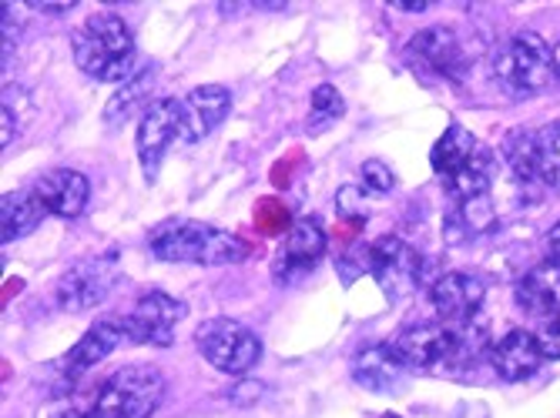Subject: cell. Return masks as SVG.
<instances>
[{"label": "cell", "instance_id": "obj_30", "mask_svg": "<svg viewBox=\"0 0 560 418\" xmlns=\"http://www.w3.org/2000/svg\"><path fill=\"white\" fill-rule=\"evenodd\" d=\"M336 207H339V215L342 218H366V194L360 191V188H352V184H346V188H339V194H336Z\"/></svg>", "mask_w": 560, "mask_h": 418}, {"label": "cell", "instance_id": "obj_9", "mask_svg": "<svg viewBox=\"0 0 560 418\" xmlns=\"http://www.w3.org/2000/svg\"><path fill=\"white\" fill-rule=\"evenodd\" d=\"M121 278V265H118V254L108 251V254H97V258H84L78 265H71L58 288H55V298L65 311L78 315V311H88V308H97L105 301L115 285Z\"/></svg>", "mask_w": 560, "mask_h": 418}, {"label": "cell", "instance_id": "obj_8", "mask_svg": "<svg viewBox=\"0 0 560 418\" xmlns=\"http://www.w3.org/2000/svg\"><path fill=\"white\" fill-rule=\"evenodd\" d=\"M195 345L212 369L225 375H245L259 365L262 358V342L259 335L245 329L235 319H209L201 322L195 332Z\"/></svg>", "mask_w": 560, "mask_h": 418}, {"label": "cell", "instance_id": "obj_36", "mask_svg": "<svg viewBox=\"0 0 560 418\" xmlns=\"http://www.w3.org/2000/svg\"><path fill=\"white\" fill-rule=\"evenodd\" d=\"M65 418H101L97 411H71V415H65Z\"/></svg>", "mask_w": 560, "mask_h": 418}, {"label": "cell", "instance_id": "obj_20", "mask_svg": "<svg viewBox=\"0 0 560 418\" xmlns=\"http://www.w3.org/2000/svg\"><path fill=\"white\" fill-rule=\"evenodd\" d=\"M517 304L537 319L560 315V261L547 258L517 282Z\"/></svg>", "mask_w": 560, "mask_h": 418}, {"label": "cell", "instance_id": "obj_32", "mask_svg": "<svg viewBox=\"0 0 560 418\" xmlns=\"http://www.w3.org/2000/svg\"><path fill=\"white\" fill-rule=\"evenodd\" d=\"M262 392H266L262 382H238V385L229 392V398H232V405L245 408V405H256V402L262 398Z\"/></svg>", "mask_w": 560, "mask_h": 418}, {"label": "cell", "instance_id": "obj_12", "mask_svg": "<svg viewBox=\"0 0 560 418\" xmlns=\"http://www.w3.org/2000/svg\"><path fill=\"white\" fill-rule=\"evenodd\" d=\"M185 319V304L165 291H148L135 304V311L125 319L128 342L151 345V348H168L175 342V329Z\"/></svg>", "mask_w": 560, "mask_h": 418}, {"label": "cell", "instance_id": "obj_18", "mask_svg": "<svg viewBox=\"0 0 560 418\" xmlns=\"http://www.w3.org/2000/svg\"><path fill=\"white\" fill-rule=\"evenodd\" d=\"M121 342H128V332H125V319H115V322H94L88 329V335L65 355L61 361V375L68 382L81 379L84 372H91L94 365L105 361Z\"/></svg>", "mask_w": 560, "mask_h": 418}, {"label": "cell", "instance_id": "obj_14", "mask_svg": "<svg viewBox=\"0 0 560 418\" xmlns=\"http://www.w3.org/2000/svg\"><path fill=\"white\" fill-rule=\"evenodd\" d=\"M487 285L470 272H446L430 285V304L443 325H464L480 315Z\"/></svg>", "mask_w": 560, "mask_h": 418}, {"label": "cell", "instance_id": "obj_34", "mask_svg": "<svg viewBox=\"0 0 560 418\" xmlns=\"http://www.w3.org/2000/svg\"><path fill=\"white\" fill-rule=\"evenodd\" d=\"M71 8H74L71 0H65V4H44V0H37V4H31V11H47V14H65Z\"/></svg>", "mask_w": 560, "mask_h": 418}, {"label": "cell", "instance_id": "obj_16", "mask_svg": "<svg viewBox=\"0 0 560 418\" xmlns=\"http://www.w3.org/2000/svg\"><path fill=\"white\" fill-rule=\"evenodd\" d=\"M406 365L393 351V345H366L352 355V379L373 395H399L406 385Z\"/></svg>", "mask_w": 560, "mask_h": 418}, {"label": "cell", "instance_id": "obj_2", "mask_svg": "<svg viewBox=\"0 0 560 418\" xmlns=\"http://www.w3.org/2000/svg\"><path fill=\"white\" fill-rule=\"evenodd\" d=\"M433 171L443 178V188L453 201L487 198L493 184V154L477 141L464 124H450L430 151Z\"/></svg>", "mask_w": 560, "mask_h": 418}, {"label": "cell", "instance_id": "obj_29", "mask_svg": "<svg viewBox=\"0 0 560 418\" xmlns=\"http://www.w3.org/2000/svg\"><path fill=\"white\" fill-rule=\"evenodd\" d=\"M0 14H4V21H0V37H4V64H8V55L18 47L21 31H24V14L18 4H0Z\"/></svg>", "mask_w": 560, "mask_h": 418}, {"label": "cell", "instance_id": "obj_24", "mask_svg": "<svg viewBox=\"0 0 560 418\" xmlns=\"http://www.w3.org/2000/svg\"><path fill=\"white\" fill-rule=\"evenodd\" d=\"M534 175L537 184L560 188V121L534 131Z\"/></svg>", "mask_w": 560, "mask_h": 418}, {"label": "cell", "instance_id": "obj_27", "mask_svg": "<svg viewBox=\"0 0 560 418\" xmlns=\"http://www.w3.org/2000/svg\"><path fill=\"white\" fill-rule=\"evenodd\" d=\"M346 115V100L332 84H319L313 91V111H310V131L319 134L323 128L336 124Z\"/></svg>", "mask_w": 560, "mask_h": 418}, {"label": "cell", "instance_id": "obj_17", "mask_svg": "<svg viewBox=\"0 0 560 418\" xmlns=\"http://www.w3.org/2000/svg\"><path fill=\"white\" fill-rule=\"evenodd\" d=\"M31 191L47 207V215H58V218H81L91 201V184L74 168H58V171L40 175Z\"/></svg>", "mask_w": 560, "mask_h": 418}, {"label": "cell", "instance_id": "obj_37", "mask_svg": "<svg viewBox=\"0 0 560 418\" xmlns=\"http://www.w3.org/2000/svg\"><path fill=\"white\" fill-rule=\"evenodd\" d=\"M553 71H557V74H560V44H557V47H553Z\"/></svg>", "mask_w": 560, "mask_h": 418}, {"label": "cell", "instance_id": "obj_15", "mask_svg": "<svg viewBox=\"0 0 560 418\" xmlns=\"http://www.w3.org/2000/svg\"><path fill=\"white\" fill-rule=\"evenodd\" d=\"M326 244H329L326 228H323L316 218H302V222H295V225L289 228V235H285V244H282V251H279V258H276V265H272L276 282L289 285V282H295V278H302V275H310V272L319 265V261H323Z\"/></svg>", "mask_w": 560, "mask_h": 418}, {"label": "cell", "instance_id": "obj_26", "mask_svg": "<svg viewBox=\"0 0 560 418\" xmlns=\"http://www.w3.org/2000/svg\"><path fill=\"white\" fill-rule=\"evenodd\" d=\"M500 147H503V158H506V165H511L514 178L537 181V175H534V131H527V128L506 131Z\"/></svg>", "mask_w": 560, "mask_h": 418}, {"label": "cell", "instance_id": "obj_38", "mask_svg": "<svg viewBox=\"0 0 560 418\" xmlns=\"http://www.w3.org/2000/svg\"><path fill=\"white\" fill-rule=\"evenodd\" d=\"M383 418H402V415H396V411H386Z\"/></svg>", "mask_w": 560, "mask_h": 418}, {"label": "cell", "instance_id": "obj_7", "mask_svg": "<svg viewBox=\"0 0 560 418\" xmlns=\"http://www.w3.org/2000/svg\"><path fill=\"white\" fill-rule=\"evenodd\" d=\"M393 351L410 372L423 375H460V345L453 325L420 322L393 338Z\"/></svg>", "mask_w": 560, "mask_h": 418}, {"label": "cell", "instance_id": "obj_3", "mask_svg": "<svg viewBox=\"0 0 560 418\" xmlns=\"http://www.w3.org/2000/svg\"><path fill=\"white\" fill-rule=\"evenodd\" d=\"M148 248L159 261L185 265H238L248 258V244L222 228L191 218H172L148 235Z\"/></svg>", "mask_w": 560, "mask_h": 418}, {"label": "cell", "instance_id": "obj_22", "mask_svg": "<svg viewBox=\"0 0 560 418\" xmlns=\"http://www.w3.org/2000/svg\"><path fill=\"white\" fill-rule=\"evenodd\" d=\"M493 228V204L490 198H474V201H456L446 212V241L464 244Z\"/></svg>", "mask_w": 560, "mask_h": 418}, {"label": "cell", "instance_id": "obj_10", "mask_svg": "<svg viewBox=\"0 0 560 418\" xmlns=\"http://www.w3.org/2000/svg\"><path fill=\"white\" fill-rule=\"evenodd\" d=\"M406 55H410V61L417 68H423L443 81H460V77H467V68H470L467 44L453 27H427V31L413 34Z\"/></svg>", "mask_w": 560, "mask_h": 418}, {"label": "cell", "instance_id": "obj_5", "mask_svg": "<svg viewBox=\"0 0 560 418\" xmlns=\"http://www.w3.org/2000/svg\"><path fill=\"white\" fill-rule=\"evenodd\" d=\"M370 275L383 288V295L399 304L410 301L423 285H433V261L423 258L413 244L396 235H386L370 244Z\"/></svg>", "mask_w": 560, "mask_h": 418}, {"label": "cell", "instance_id": "obj_21", "mask_svg": "<svg viewBox=\"0 0 560 418\" xmlns=\"http://www.w3.org/2000/svg\"><path fill=\"white\" fill-rule=\"evenodd\" d=\"M47 215V207L37 201L34 191H11L0 201V241L11 244L31 235Z\"/></svg>", "mask_w": 560, "mask_h": 418}, {"label": "cell", "instance_id": "obj_1", "mask_svg": "<svg viewBox=\"0 0 560 418\" xmlns=\"http://www.w3.org/2000/svg\"><path fill=\"white\" fill-rule=\"evenodd\" d=\"M74 64L105 84H128L141 64H138V47L131 37V27L118 14H94L71 34Z\"/></svg>", "mask_w": 560, "mask_h": 418}, {"label": "cell", "instance_id": "obj_23", "mask_svg": "<svg viewBox=\"0 0 560 418\" xmlns=\"http://www.w3.org/2000/svg\"><path fill=\"white\" fill-rule=\"evenodd\" d=\"M151 87H155V68H141L128 84L118 87V94L108 100V108H105V121L112 128H121L125 121H131L138 111H141V104L148 100Z\"/></svg>", "mask_w": 560, "mask_h": 418}, {"label": "cell", "instance_id": "obj_25", "mask_svg": "<svg viewBox=\"0 0 560 418\" xmlns=\"http://www.w3.org/2000/svg\"><path fill=\"white\" fill-rule=\"evenodd\" d=\"M31 111H34L31 94L24 87H18V84H8L4 87V104H0V121H4V131H0V147H11L14 144V138L27 124Z\"/></svg>", "mask_w": 560, "mask_h": 418}, {"label": "cell", "instance_id": "obj_13", "mask_svg": "<svg viewBox=\"0 0 560 418\" xmlns=\"http://www.w3.org/2000/svg\"><path fill=\"white\" fill-rule=\"evenodd\" d=\"M182 128H178V141L182 144H198L206 141L215 128H222V121L232 111V91L222 84H201L195 91H188L182 100Z\"/></svg>", "mask_w": 560, "mask_h": 418}, {"label": "cell", "instance_id": "obj_4", "mask_svg": "<svg viewBox=\"0 0 560 418\" xmlns=\"http://www.w3.org/2000/svg\"><path fill=\"white\" fill-rule=\"evenodd\" d=\"M165 375L151 365H128L101 382L91 411L101 418H151L165 398Z\"/></svg>", "mask_w": 560, "mask_h": 418}, {"label": "cell", "instance_id": "obj_19", "mask_svg": "<svg viewBox=\"0 0 560 418\" xmlns=\"http://www.w3.org/2000/svg\"><path fill=\"white\" fill-rule=\"evenodd\" d=\"M490 365H493V372L503 382H524V379H530L540 369V365H544V351H540L537 335L534 332H524V329L506 332L490 348Z\"/></svg>", "mask_w": 560, "mask_h": 418}, {"label": "cell", "instance_id": "obj_31", "mask_svg": "<svg viewBox=\"0 0 560 418\" xmlns=\"http://www.w3.org/2000/svg\"><path fill=\"white\" fill-rule=\"evenodd\" d=\"M537 342H540L544 358H560V315L544 319V325L537 332Z\"/></svg>", "mask_w": 560, "mask_h": 418}, {"label": "cell", "instance_id": "obj_35", "mask_svg": "<svg viewBox=\"0 0 560 418\" xmlns=\"http://www.w3.org/2000/svg\"><path fill=\"white\" fill-rule=\"evenodd\" d=\"M547 248H550V258H553V261H560V222L550 228V235H547Z\"/></svg>", "mask_w": 560, "mask_h": 418}, {"label": "cell", "instance_id": "obj_11", "mask_svg": "<svg viewBox=\"0 0 560 418\" xmlns=\"http://www.w3.org/2000/svg\"><path fill=\"white\" fill-rule=\"evenodd\" d=\"M178 128H182V104L175 97H159L144 108L138 124V162L148 181L159 178V168L172 141H178Z\"/></svg>", "mask_w": 560, "mask_h": 418}, {"label": "cell", "instance_id": "obj_6", "mask_svg": "<svg viewBox=\"0 0 560 418\" xmlns=\"http://www.w3.org/2000/svg\"><path fill=\"white\" fill-rule=\"evenodd\" d=\"M493 74L511 94L530 97V94L544 91L557 74L553 50L547 47V40L540 34L521 31L493 55Z\"/></svg>", "mask_w": 560, "mask_h": 418}, {"label": "cell", "instance_id": "obj_33", "mask_svg": "<svg viewBox=\"0 0 560 418\" xmlns=\"http://www.w3.org/2000/svg\"><path fill=\"white\" fill-rule=\"evenodd\" d=\"M393 8H396V11H410V14H423V11H430L433 4H430V0H396Z\"/></svg>", "mask_w": 560, "mask_h": 418}, {"label": "cell", "instance_id": "obj_28", "mask_svg": "<svg viewBox=\"0 0 560 418\" xmlns=\"http://www.w3.org/2000/svg\"><path fill=\"white\" fill-rule=\"evenodd\" d=\"M360 181H363V188H366L370 194H389V191L396 188V175H393V168H389V165H383L380 158L363 162V168H360Z\"/></svg>", "mask_w": 560, "mask_h": 418}]
</instances>
